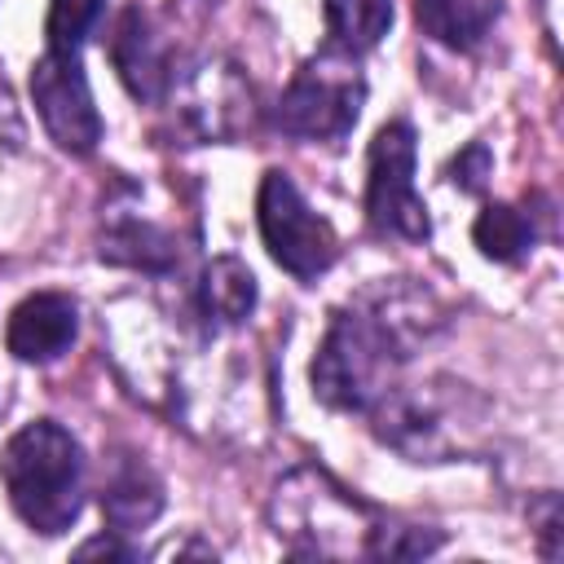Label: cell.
I'll return each instance as SVG.
<instances>
[{
    "label": "cell",
    "mask_w": 564,
    "mask_h": 564,
    "mask_svg": "<svg viewBox=\"0 0 564 564\" xmlns=\"http://www.w3.org/2000/svg\"><path fill=\"white\" fill-rule=\"evenodd\" d=\"M110 62L137 101H163L172 88V57L141 4H128L110 31Z\"/></svg>",
    "instance_id": "8"
},
{
    "label": "cell",
    "mask_w": 564,
    "mask_h": 564,
    "mask_svg": "<svg viewBox=\"0 0 564 564\" xmlns=\"http://www.w3.org/2000/svg\"><path fill=\"white\" fill-rule=\"evenodd\" d=\"M101 13H106V0H53L48 18H44V48L48 53H84Z\"/></svg>",
    "instance_id": "15"
},
{
    "label": "cell",
    "mask_w": 564,
    "mask_h": 564,
    "mask_svg": "<svg viewBox=\"0 0 564 564\" xmlns=\"http://www.w3.org/2000/svg\"><path fill=\"white\" fill-rule=\"evenodd\" d=\"M84 445L57 419L22 423L0 449V485L31 533H66L84 511Z\"/></svg>",
    "instance_id": "2"
},
{
    "label": "cell",
    "mask_w": 564,
    "mask_h": 564,
    "mask_svg": "<svg viewBox=\"0 0 564 564\" xmlns=\"http://www.w3.org/2000/svg\"><path fill=\"white\" fill-rule=\"evenodd\" d=\"M449 185H458L463 194H480L489 185V172H494V154L485 141H467L454 159H449Z\"/></svg>",
    "instance_id": "16"
},
{
    "label": "cell",
    "mask_w": 564,
    "mask_h": 564,
    "mask_svg": "<svg viewBox=\"0 0 564 564\" xmlns=\"http://www.w3.org/2000/svg\"><path fill=\"white\" fill-rule=\"evenodd\" d=\"M256 225L264 238V251L278 269H286L300 282L322 278L339 260V238L326 216H317L295 181L282 167H269L256 189Z\"/></svg>",
    "instance_id": "5"
},
{
    "label": "cell",
    "mask_w": 564,
    "mask_h": 564,
    "mask_svg": "<svg viewBox=\"0 0 564 564\" xmlns=\"http://www.w3.org/2000/svg\"><path fill=\"white\" fill-rule=\"evenodd\" d=\"M498 18H502V0H414L419 31L454 53L480 48Z\"/></svg>",
    "instance_id": "10"
},
{
    "label": "cell",
    "mask_w": 564,
    "mask_h": 564,
    "mask_svg": "<svg viewBox=\"0 0 564 564\" xmlns=\"http://www.w3.org/2000/svg\"><path fill=\"white\" fill-rule=\"evenodd\" d=\"M471 242L480 247L485 260H498V264H516L533 251L538 242V220L529 207H516V203H489L480 207L476 225H471Z\"/></svg>",
    "instance_id": "14"
},
{
    "label": "cell",
    "mask_w": 564,
    "mask_h": 564,
    "mask_svg": "<svg viewBox=\"0 0 564 564\" xmlns=\"http://www.w3.org/2000/svg\"><path fill=\"white\" fill-rule=\"evenodd\" d=\"M361 101L366 79L357 70V57L322 48L282 88L273 106V128L295 141H344L361 115Z\"/></svg>",
    "instance_id": "3"
},
{
    "label": "cell",
    "mask_w": 564,
    "mask_h": 564,
    "mask_svg": "<svg viewBox=\"0 0 564 564\" xmlns=\"http://www.w3.org/2000/svg\"><path fill=\"white\" fill-rule=\"evenodd\" d=\"M31 101L48 141L66 154H93L101 141V115L79 53H48L31 66Z\"/></svg>",
    "instance_id": "6"
},
{
    "label": "cell",
    "mask_w": 564,
    "mask_h": 564,
    "mask_svg": "<svg viewBox=\"0 0 564 564\" xmlns=\"http://www.w3.org/2000/svg\"><path fill=\"white\" fill-rule=\"evenodd\" d=\"M410 357V335L401 317H388V295L361 300L330 313L322 348L313 357V397L330 410L370 414L379 401L392 397L397 370Z\"/></svg>",
    "instance_id": "1"
},
{
    "label": "cell",
    "mask_w": 564,
    "mask_h": 564,
    "mask_svg": "<svg viewBox=\"0 0 564 564\" xmlns=\"http://www.w3.org/2000/svg\"><path fill=\"white\" fill-rule=\"evenodd\" d=\"M75 555H79V560H88V555H106V560H141V551H132V546L115 542L110 533H101V538H88V542H79V546H75Z\"/></svg>",
    "instance_id": "17"
},
{
    "label": "cell",
    "mask_w": 564,
    "mask_h": 564,
    "mask_svg": "<svg viewBox=\"0 0 564 564\" xmlns=\"http://www.w3.org/2000/svg\"><path fill=\"white\" fill-rule=\"evenodd\" d=\"M326 48L344 57L370 53L392 26V0H322Z\"/></svg>",
    "instance_id": "13"
},
{
    "label": "cell",
    "mask_w": 564,
    "mask_h": 564,
    "mask_svg": "<svg viewBox=\"0 0 564 564\" xmlns=\"http://www.w3.org/2000/svg\"><path fill=\"white\" fill-rule=\"evenodd\" d=\"M97 256L106 264H123V269H141V273H167L176 269V238L141 216H110V225L97 238Z\"/></svg>",
    "instance_id": "11"
},
{
    "label": "cell",
    "mask_w": 564,
    "mask_h": 564,
    "mask_svg": "<svg viewBox=\"0 0 564 564\" xmlns=\"http://www.w3.org/2000/svg\"><path fill=\"white\" fill-rule=\"evenodd\" d=\"M414 123L410 119H388L366 154V225L379 238H401V242H427L432 238V216L427 203L414 189Z\"/></svg>",
    "instance_id": "4"
},
{
    "label": "cell",
    "mask_w": 564,
    "mask_h": 564,
    "mask_svg": "<svg viewBox=\"0 0 564 564\" xmlns=\"http://www.w3.org/2000/svg\"><path fill=\"white\" fill-rule=\"evenodd\" d=\"M159 511H163V480L150 471V463L137 454L115 458L101 480V516L110 533H137L150 520H159Z\"/></svg>",
    "instance_id": "9"
},
{
    "label": "cell",
    "mask_w": 564,
    "mask_h": 564,
    "mask_svg": "<svg viewBox=\"0 0 564 564\" xmlns=\"http://www.w3.org/2000/svg\"><path fill=\"white\" fill-rule=\"evenodd\" d=\"M79 335V304L66 291H35L13 304L4 322V348L26 366H48L70 352Z\"/></svg>",
    "instance_id": "7"
},
{
    "label": "cell",
    "mask_w": 564,
    "mask_h": 564,
    "mask_svg": "<svg viewBox=\"0 0 564 564\" xmlns=\"http://www.w3.org/2000/svg\"><path fill=\"white\" fill-rule=\"evenodd\" d=\"M256 300H260L256 273H251L238 256H216V260H207L203 282H198V313L207 317L212 330L247 322L251 308H256Z\"/></svg>",
    "instance_id": "12"
}]
</instances>
